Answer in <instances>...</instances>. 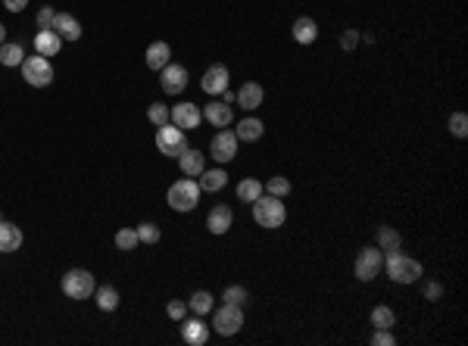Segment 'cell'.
Returning a JSON list of instances; mask_svg holds the SVG:
<instances>
[{
  "instance_id": "obj_26",
  "label": "cell",
  "mask_w": 468,
  "mask_h": 346,
  "mask_svg": "<svg viewBox=\"0 0 468 346\" xmlns=\"http://www.w3.org/2000/svg\"><path fill=\"white\" fill-rule=\"evenodd\" d=\"M94 303H97L100 312H116L119 309V290L113 284H104L94 290Z\"/></svg>"
},
{
  "instance_id": "obj_10",
  "label": "cell",
  "mask_w": 468,
  "mask_h": 346,
  "mask_svg": "<svg viewBox=\"0 0 468 346\" xmlns=\"http://www.w3.org/2000/svg\"><path fill=\"white\" fill-rule=\"evenodd\" d=\"M228 81H232V75H228V66L216 63V66H209L207 72H203L200 88H203V94H209V97H222V94L228 91Z\"/></svg>"
},
{
  "instance_id": "obj_27",
  "label": "cell",
  "mask_w": 468,
  "mask_h": 346,
  "mask_svg": "<svg viewBox=\"0 0 468 346\" xmlns=\"http://www.w3.org/2000/svg\"><path fill=\"white\" fill-rule=\"evenodd\" d=\"M262 194H266V190H262V181H256V178H243V181L237 184V200L247 203V206Z\"/></svg>"
},
{
  "instance_id": "obj_24",
  "label": "cell",
  "mask_w": 468,
  "mask_h": 346,
  "mask_svg": "<svg viewBox=\"0 0 468 346\" xmlns=\"http://www.w3.org/2000/svg\"><path fill=\"white\" fill-rule=\"evenodd\" d=\"M197 184H200V190H207V194H219L222 188L228 184V175H225V169H203V175L197 178Z\"/></svg>"
},
{
  "instance_id": "obj_3",
  "label": "cell",
  "mask_w": 468,
  "mask_h": 346,
  "mask_svg": "<svg viewBox=\"0 0 468 346\" xmlns=\"http://www.w3.org/2000/svg\"><path fill=\"white\" fill-rule=\"evenodd\" d=\"M60 287H63V293H66L69 299H88V297H94V290H97V281H94V274L88 272V268H69L66 274H63V281H60Z\"/></svg>"
},
{
  "instance_id": "obj_19",
  "label": "cell",
  "mask_w": 468,
  "mask_h": 346,
  "mask_svg": "<svg viewBox=\"0 0 468 346\" xmlns=\"http://www.w3.org/2000/svg\"><path fill=\"white\" fill-rule=\"evenodd\" d=\"M178 165H181V175H188V178H200L203 175V169H207V156H203L200 150H184L181 156H178Z\"/></svg>"
},
{
  "instance_id": "obj_38",
  "label": "cell",
  "mask_w": 468,
  "mask_h": 346,
  "mask_svg": "<svg viewBox=\"0 0 468 346\" xmlns=\"http://www.w3.org/2000/svg\"><path fill=\"white\" fill-rule=\"evenodd\" d=\"M371 343H375V346H394L396 337H394V331H387V328H375V334H371Z\"/></svg>"
},
{
  "instance_id": "obj_17",
  "label": "cell",
  "mask_w": 468,
  "mask_h": 346,
  "mask_svg": "<svg viewBox=\"0 0 468 346\" xmlns=\"http://www.w3.org/2000/svg\"><path fill=\"white\" fill-rule=\"evenodd\" d=\"M60 50H63V38L56 35L54 28H41V31L35 35V53L47 56V60H54Z\"/></svg>"
},
{
  "instance_id": "obj_14",
  "label": "cell",
  "mask_w": 468,
  "mask_h": 346,
  "mask_svg": "<svg viewBox=\"0 0 468 346\" xmlns=\"http://www.w3.org/2000/svg\"><path fill=\"white\" fill-rule=\"evenodd\" d=\"M262 100H266V91H262V85H259V81H243V85H241V91L234 94V104H237V106H243L247 113L259 110V106H262Z\"/></svg>"
},
{
  "instance_id": "obj_13",
  "label": "cell",
  "mask_w": 468,
  "mask_h": 346,
  "mask_svg": "<svg viewBox=\"0 0 468 346\" xmlns=\"http://www.w3.org/2000/svg\"><path fill=\"white\" fill-rule=\"evenodd\" d=\"M181 340L188 346H203L209 340V324L203 322V315H194L188 322L181 318Z\"/></svg>"
},
{
  "instance_id": "obj_34",
  "label": "cell",
  "mask_w": 468,
  "mask_h": 346,
  "mask_svg": "<svg viewBox=\"0 0 468 346\" xmlns=\"http://www.w3.org/2000/svg\"><path fill=\"white\" fill-rule=\"evenodd\" d=\"M222 299H225V303H234V306H247V303H250V293H247V287L232 284V287H225Z\"/></svg>"
},
{
  "instance_id": "obj_20",
  "label": "cell",
  "mask_w": 468,
  "mask_h": 346,
  "mask_svg": "<svg viewBox=\"0 0 468 346\" xmlns=\"http://www.w3.org/2000/svg\"><path fill=\"white\" fill-rule=\"evenodd\" d=\"M144 60H147V66H150L153 72H159L163 66H169V63H172V47L166 41H153L150 47H147Z\"/></svg>"
},
{
  "instance_id": "obj_29",
  "label": "cell",
  "mask_w": 468,
  "mask_h": 346,
  "mask_svg": "<svg viewBox=\"0 0 468 346\" xmlns=\"http://www.w3.org/2000/svg\"><path fill=\"white\" fill-rule=\"evenodd\" d=\"M188 309L194 312V315H209V312H213V293H209V290H197V293H191Z\"/></svg>"
},
{
  "instance_id": "obj_6",
  "label": "cell",
  "mask_w": 468,
  "mask_h": 346,
  "mask_svg": "<svg viewBox=\"0 0 468 346\" xmlns=\"http://www.w3.org/2000/svg\"><path fill=\"white\" fill-rule=\"evenodd\" d=\"M156 150L169 159L181 156V153L188 150V134H184L178 125H172V122L169 125H159L156 128Z\"/></svg>"
},
{
  "instance_id": "obj_44",
  "label": "cell",
  "mask_w": 468,
  "mask_h": 346,
  "mask_svg": "<svg viewBox=\"0 0 468 346\" xmlns=\"http://www.w3.org/2000/svg\"><path fill=\"white\" fill-rule=\"evenodd\" d=\"M0 3H3V0H0Z\"/></svg>"
},
{
  "instance_id": "obj_28",
  "label": "cell",
  "mask_w": 468,
  "mask_h": 346,
  "mask_svg": "<svg viewBox=\"0 0 468 346\" xmlns=\"http://www.w3.org/2000/svg\"><path fill=\"white\" fill-rule=\"evenodd\" d=\"M378 247H381V253H390V249H400V247H403L400 231H394L390 225H381V228H378Z\"/></svg>"
},
{
  "instance_id": "obj_9",
  "label": "cell",
  "mask_w": 468,
  "mask_h": 346,
  "mask_svg": "<svg viewBox=\"0 0 468 346\" xmlns=\"http://www.w3.org/2000/svg\"><path fill=\"white\" fill-rule=\"evenodd\" d=\"M237 144H241V140H237L234 131L219 128V131H216V138H213V144H209V153H213L216 163L225 165V163H232V159L237 156Z\"/></svg>"
},
{
  "instance_id": "obj_4",
  "label": "cell",
  "mask_w": 468,
  "mask_h": 346,
  "mask_svg": "<svg viewBox=\"0 0 468 346\" xmlns=\"http://www.w3.org/2000/svg\"><path fill=\"white\" fill-rule=\"evenodd\" d=\"M166 200H169V206L175 209V213H191V209L200 203V184H197V178H181V181H175L169 188V194H166Z\"/></svg>"
},
{
  "instance_id": "obj_5",
  "label": "cell",
  "mask_w": 468,
  "mask_h": 346,
  "mask_svg": "<svg viewBox=\"0 0 468 346\" xmlns=\"http://www.w3.org/2000/svg\"><path fill=\"white\" fill-rule=\"evenodd\" d=\"M19 69H22L25 85H31V88H47L50 81H54V66H50V60H47V56H41V53L25 56Z\"/></svg>"
},
{
  "instance_id": "obj_36",
  "label": "cell",
  "mask_w": 468,
  "mask_h": 346,
  "mask_svg": "<svg viewBox=\"0 0 468 346\" xmlns=\"http://www.w3.org/2000/svg\"><path fill=\"white\" fill-rule=\"evenodd\" d=\"M147 119H150L156 128L159 125H169V106H166V104H153L150 110H147Z\"/></svg>"
},
{
  "instance_id": "obj_37",
  "label": "cell",
  "mask_w": 468,
  "mask_h": 346,
  "mask_svg": "<svg viewBox=\"0 0 468 346\" xmlns=\"http://www.w3.org/2000/svg\"><path fill=\"white\" fill-rule=\"evenodd\" d=\"M166 315H169L172 322H181V318L188 315V303H181V299H169V306H166Z\"/></svg>"
},
{
  "instance_id": "obj_21",
  "label": "cell",
  "mask_w": 468,
  "mask_h": 346,
  "mask_svg": "<svg viewBox=\"0 0 468 346\" xmlns=\"http://www.w3.org/2000/svg\"><path fill=\"white\" fill-rule=\"evenodd\" d=\"M22 240V228L13 225V222H0V253H16Z\"/></svg>"
},
{
  "instance_id": "obj_18",
  "label": "cell",
  "mask_w": 468,
  "mask_h": 346,
  "mask_svg": "<svg viewBox=\"0 0 468 346\" xmlns=\"http://www.w3.org/2000/svg\"><path fill=\"white\" fill-rule=\"evenodd\" d=\"M232 222H234V213L225 206V203L213 206L209 215H207V228L213 231V234H228V231H232Z\"/></svg>"
},
{
  "instance_id": "obj_45",
  "label": "cell",
  "mask_w": 468,
  "mask_h": 346,
  "mask_svg": "<svg viewBox=\"0 0 468 346\" xmlns=\"http://www.w3.org/2000/svg\"><path fill=\"white\" fill-rule=\"evenodd\" d=\"M0 222H3V219H0Z\"/></svg>"
},
{
  "instance_id": "obj_7",
  "label": "cell",
  "mask_w": 468,
  "mask_h": 346,
  "mask_svg": "<svg viewBox=\"0 0 468 346\" xmlns=\"http://www.w3.org/2000/svg\"><path fill=\"white\" fill-rule=\"evenodd\" d=\"M381 268H384L381 247H362L356 262H353V274H356L359 281H375L378 274H381Z\"/></svg>"
},
{
  "instance_id": "obj_23",
  "label": "cell",
  "mask_w": 468,
  "mask_h": 346,
  "mask_svg": "<svg viewBox=\"0 0 468 346\" xmlns=\"http://www.w3.org/2000/svg\"><path fill=\"white\" fill-rule=\"evenodd\" d=\"M262 131H266V125H262V122L256 119V115H247V119H241V122H237V128H234L237 140H247V144L259 140V138H262Z\"/></svg>"
},
{
  "instance_id": "obj_35",
  "label": "cell",
  "mask_w": 468,
  "mask_h": 346,
  "mask_svg": "<svg viewBox=\"0 0 468 346\" xmlns=\"http://www.w3.org/2000/svg\"><path fill=\"white\" fill-rule=\"evenodd\" d=\"M453 138H465L468 134V115L465 113H450V122H446Z\"/></svg>"
},
{
  "instance_id": "obj_42",
  "label": "cell",
  "mask_w": 468,
  "mask_h": 346,
  "mask_svg": "<svg viewBox=\"0 0 468 346\" xmlns=\"http://www.w3.org/2000/svg\"><path fill=\"white\" fill-rule=\"evenodd\" d=\"M3 6H6L10 13H22L25 6H29V0H3Z\"/></svg>"
},
{
  "instance_id": "obj_32",
  "label": "cell",
  "mask_w": 468,
  "mask_h": 346,
  "mask_svg": "<svg viewBox=\"0 0 468 346\" xmlns=\"http://www.w3.org/2000/svg\"><path fill=\"white\" fill-rule=\"evenodd\" d=\"M134 231H138V240L140 243H150V247H153V243H159V237H163V231H159L156 222H140Z\"/></svg>"
},
{
  "instance_id": "obj_33",
  "label": "cell",
  "mask_w": 468,
  "mask_h": 346,
  "mask_svg": "<svg viewBox=\"0 0 468 346\" xmlns=\"http://www.w3.org/2000/svg\"><path fill=\"white\" fill-rule=\"evenodd\" d=\"M138 231L134 228H122V231H116V247L119 249H125V253H131V249H138Z\"/></svg>"
},
{
  "instance_id": "obj_22",
  "label": "cell",
  "mask_w": 468,
  "mask_h": 346,
  "mask_svg": "<svg viewBox=\"0 0 468 346\" xmlns=\"http://www.w3.org/2000/svg\"><path fill=\"white\" fill-rule=\"evenodd\" d=\"M291 35H293V41H297V44H316V38H318V25H316V19L300 16L297 22H293Z\"/></svg>"
},
{
  "instance_id": "obj_8",
  "label": "cell",
  "mask_w": 468,
  "mask_h": 346,
  "mask_svg": "<svg viewBox=\"0 0 468 346\" xmlns=\"http://www.w3.org/2000/svg\"><path fill=\"white\" fill-rule=\"evenodd\" d=\"M243 328V306L225 303L213 312V331L222 337H234L237 331Z\"/></svg>"
},
{
  "instance_id": "obj_11",
  "label": "cell",
  "mask_w": 468,
  "mask_h": 346,
  "mask_svg": "<svg viewBox=\"0 0 468 346\" xmlns=\"http://www.w3.org/2000/svg\"><path fill=\"white\" fill-rule=\"evenodd\" d=\"M159 88H163L166 94H181L184 88H188V69L181 66V63H169V66L159 69Z\"/></svg>"
},
{
  "instance_id": "obj_25",
  "label": "cell",
  "mask_w": 468,
  "mask_h": 346,
  "mask_svg": "<svg viewBox=\"0 0 468 346\" xmlns=\"http://www.w3.org/2000/svg\"><path fill=\"white\" fill-rule=\"evenodd\" d=\"M22 60H25V47H22V44H16V41H3V44H0V66L16 69V66H22Z\"/></svg>"
},
{
  "instance_id": "obj_31",
  "label": "cell",
  "mask_w": 468,
  "mask_h": 346,
  "mask_svg": "<svg viewBox=\"0 0 468 346\" xmlns=\"http://www.w3.org/2000/svg\"><path fill=\"white\" fill-rule=\"evenodd\" d=\"M262 190H266V194H272V197H281V200H284V197L291 194V181H287L284 175H272L266 184H262Z\"/></svg>"
},
{
  "instance_id": "obj_15",
  "label": "cell",
  "mask_w": 468,
  "mask_h": 346,
  "mask_svg": "<svg viewBox=\"0 0 468 346\" xmlns=\"http://www.w3.org/2000/svg\"><path fill=\"white\" fill-rule=\"evenodd\" d=\"M203 119H207L209 125H216V128H228V125H234L232 104H225V100H209V104L203 106Z\"/></svg>"
},
{
  "instance_id": "obj_40",
  "label": "cell",
  "mask_w": 468,
  "mask_h": 346,
  "mask_svg": "<svg viewBox=\"0 0 468 346\" xmlns=\"http://www.w3.org/2000/svg\"><path fill=\"white\" fill-rule=\"evenodd\" d=\"M356 44H359V31H344V35H341V47L347 50V53H350V50H356Z\"/></svg>"
},
{
  "instance_id": "obj_41",
  "label": "cell",
  "mask_w": 468,
  "mask_h": 346,
  "mask_svg": "<svg viewBox=\"0 0 468 346\" xmlns=\"http://www.w3.org/2000/svg\"><path fill=\"white\" fill-rule=\"evenodd\" d=\"M54 16H56V13L50 10V6H41V10H38V25H41V28H50Z\"/></svg>"
},
{
  "instance_id": "obj_16",
  "label": "cell",
  "mask_w": 468,
  "mask_h": 346,
  "mask_svg": "<svg viewBox=\"0 0 468 346\" xmlns=\"http://www.w3.org/2000/svg\"><path fill=\"white\" fill-rule=\"evenodd\" d=\"M50 28H54L63 41H79V38H81V22L72 16V13H56L54 22H50Z\"/></svg>"
},
{
  "instance_id": "obj_43",
  "label": "cell",
  "mask_w": 468,
  "mask_h": 346,
  "mask_svg": "<svg viewBox=\"0 0 468 346\" xmlns=\"http://www.w3.org/2000/svg\"><path fill=\"white\" fill-rule=\"evenodd\" d=\"M3 41H6V25L0 22V44H3Z\"/></svg>"
},
{
  "instance_id": "obj_2",
  "label": "cell",
  "mask_w": 468,
  "mask_h": 346,
  "mask_svg": "<svg viewBox=\"0 0 468 346\" xmlns=\"http://www.w3.org/2000/svg\"><path fill=\"white\" fill-rule=\"evenodd\" d=\"M253 222L259 228H281L284 225V219H287V209H284V200L281 197H272V194H262V197H256L253 203Z\"/></svg>"
},
{
  "instance_id": "obj_12",
  "label": "cell",
  "mask_w": 468,
  "mask_h": 346,
  "mask_svg": "<svg viewBox=\"0 0 468 346\" xmlns=\"http://www.w3.org/2000/svg\"><path fill=\"white\" fill-rule=\"evenodd\" d=\"M200 119H203V113H200V106H194V104H175L169 110V122L172 125H178L181 131H191V128H200Z\"/></svg>"
},
{
  "instance_id": "obj_1",
  "label": "cell",
  "mask_w": 468,
  "mask_h": 346,
  "mask_svg": "<svg viewBox=\"0 0 468 346\" xmlns=\"http://www.w3.org/2000/svg\"><path fill=\"white\" fill-rule=\"evenodd\" d=\"M384 272H387V278L394 284H415L425 274V268L412 256H403L400 249H390V253H384Z\"/></svg>"
},
{
  "instance_id": "obj_39",
  "label": "cell",
  "mask_w": 468,
  "mask_h": 346,
  "mask_svg": "<svg viewBox=\"0 0 468 346\" xmlns=\"http://www.w3.org/2000/svg\"><path fill=\"white\" fill-rule=\"evenodd\" d=\"M440 297H444V284H440V281H428V284H425V299L437 303Z\"/></svg>"
},
{
  "instance_id": "obj_30",
  "label": "cell",
  "mask_w": 468,
  "mask_h": 346,
  "mask_svg": "<svg viewBox=\"0 0 468 346\" xmlns=\"http://www.w3.org/2000/svg\"><path fill=\"white\" fill-rule=\"evenodd\" d=\"M371 324H375V328H387V331H394V324H396V312L390 309V306H375V309H371Z\"/></svg>"
}]
</instances>
